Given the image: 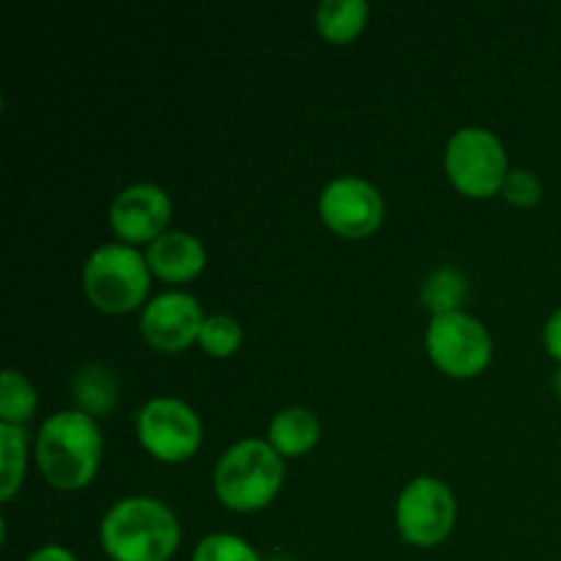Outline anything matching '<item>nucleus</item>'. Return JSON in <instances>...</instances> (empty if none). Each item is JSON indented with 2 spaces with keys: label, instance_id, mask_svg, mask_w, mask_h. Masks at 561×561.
<instances>
[{
  "label": "nucleus",
  "instance_id": "nucleus-1",
  "mask_svg": "<svg viewBox=\"0 0 561 561\" xmlns=\"http://www.w3.org/2000/svg\"><path fill=\"white\" fill-rule=\"evenodd\" d=\"M99 537L113 561H168L181 542V526L159 499L129 496L104 513Z\"/></svg>",
  "mask_w": 561,
  "mask_h": 561
},
{
  "label": "nucleus",
  "instance_id": "nucleus-2",
  "mask_svg": "<svg viewBox=\"0 0 561 561\" xmlns=\"http://www.w3.org/2000/svg\"><path fill=\"white\" fill-rule=\"evenodd\" d=\"M102 431L85 411L47 416L36 438V463L44 480L60 491H80L96 477Z\"/></svg>",
  "mask_w": 561,
  "mask_h": 561
},
{
  "label": "nucleus",
  "instance_id": "nucleus-3",
  "mask_svg": "<svg viewBox=\"0 0 561 561\" xmlns=\"http://www.w3.org/2000/svg\"><path fill=\"white\" fill-rule=\"evenodd\" d=\"M283 480V455L261 438L236 442L214 469V491H217L219 502L239 513L266 507L277 496Z\"/></svg>",
  "mask_w": 561,
  "mask_h": 561
},
{
  "label": "nucleus",
  "instance_id": "nucleus-4",
  "mask_svg": "<svg viewBox=\"0 0 561 561\" xmlns=\"http://www.w3.org/2000/svg\"><path fill=\"white\" fill-rule=\"evenodd\" d=\"M151 285L146 255L131 244H104L91 252L82 266V288L88 299L110 316H121L142 305Z\"/></svg>",
  "mask_w": 561,
  "mask_h": 561
},
{
  "label": "nucleus",
  "instance_id": "nucleus-5",
  "mask_svg": "<svg viewBox=\"0 0 561 561\" xmlns=\"http://www.w3.org/2000/svg\"><path fill=\"white\" fill-rule=\"evenodd\" d=\"M444 164L460 192L471 197H491L507 181V153L502 140L482 126H463L447 142Z\"/></svg>",
  "mask_w": 561,
  "mask_h": 561
},
{
  "label": "nucleus",
  "instance_id": "nucleus-6",
  "mask_svg": "<svg viewBox=\"0 0 561 561\" xmlns=\"http://www.w3.org/2000/svg\"><path fill=\"white\" fill-rule=\"evenodd\" d=\"M425 343L433 365L455 378H471L482 373L493 354L485 323L463 310L433 316Z\"/></svg>",
  "mask_w": 561,
  "mask_h": 561
},
{
  "label": "nucleus",
  "instance_id": "nucleus-7",
  "mask_svg": "<svg viewBox=\"0 0 561 561\" xmlns=\"http://www.w3.org/2000/svg\"><path fill=\"white\" fill-rule=\"evenodd\" d=\"M455 496L438 477H416L403 488L394 507V520L405 542L420 548L447 540L455 526Z\"/></svg>",
  "mask_w": 561,
  "mask_h": 561
},
{
  "label": "nucleus",
  "instance_id": "nucleus-8",
  "mask_svg": "<svg viewBox=\"0 0 561 561\" xmlns=\"http://www.w3.org/2000/svg\"><path fill=\"white\" fill-rule=\"evenodd\" d=\"M137 436L153 458L179 463L197 453L203 425L197 411L179 398H153L137 414Z\"/></svg>",
  "mask_w": 561,
  "mask_h": 561
},
{
  "label": "nucleus",
  "instance_id": "nucleus-9",
  "mask_svg": "<svg viewBox=\"0 0 561 561\" xmlns=\"http://www.w3.org/2000/svg\"><path fill=\"white\" fill-rule=\"evenodd\" d=\"M318 208H321L323 222L348 239L373 233L383 219L381 192L359 175H337L329 181L323 186Z\"/></svg>",
  "mask_w": 561,
  "mask_h": 561
},
{
  "label": "nucleus",
  "instance_id": "nucleus-10",
  "mask_svg": "<svg viewBox=\"0 0 561 561\" xmlns=\"http://www.w3.org/2000/svg\"><path fill=\"white\" fill-rule=\"evenodd\" d=\"M206 321L201 301L184 290H164L153 296L140 316L142 337L159 351L186 348L195 337H201V327Z\"/></svg>",
  "mask_w": 561,
  "mask_h": 561
},
{
  "label": "nucleus",
  "instance_id": "nucleus-11",
  "mask_svg": "<svg viewBox=\"0 0 561 561\" xmlns=\"http://www.w3.org/2000/svg\"><path fill=\"white\" fill-rule=\"evenodd\" d=\"M173 214V203H170L168 192L157 184H131L115 195L113 206H110V225L115 233L124 241H148L164 233V225L170 222Z\"/></svg>",
  "mask_w": 561,
  "mask_h": 561
},
{
  "label": "nucleus",
  "instance_id": "nucleus-12",
  "mask_svg": "<svg viewBox=\"0 0 561 561\" xmlns=\"http://www.w3.org/2000/svg\"><path fill=\"white\" fill-rule=\"evenodd\" d=\"M146 261L157 277L168 279V283H184L203 272L206 250H203L201 239L186 230H164L159 239L148 244Z\"/></svg>",
  "mask_w": 561,
  "mask_h": 561
},
{
  "label": "nucleus",
  "instance_id": "nucleus-13",
  "mask_svg": "<svg viewBox=\"0 0 561 561\" xmlns=\"http://www.w3.org/2000/svg\"><path fill=\"white\" fill-rule=\"evenodd\" d=\"M318 436H321V425L318 416L305 405H290L283 409L268 425V444L277 449L279 455H301L307 449L316 447Z\"/></svg>",
  "mask_w": 561,
  "mask_h": 561
},
{
  "label": "nucleus",
  "instance_id": "nucleus-14",
  "mask_svg": "<svg viewBox=\"0 0 561 561\" xmlns=\"http://www.w3.org/2000/svg\"><path fill=\"white\" fill-rule=\"evenodd\" d=\"M71 389H75V400L80 403V411L91 416L107 414L115 400H118V378L104 365L80 367Z\"/></svg>",
  "mask_w": 561,
  "mask_h": 561
},
{
  "label": "nucleus",
  "instance_id": "nucleus-15",
  "mask_svg": "<svg viewBox=\"0 0 561 561\" xmlns=\"http://www.w3.org/2000/svg\"><path fill=\"white\" fill-rule=\"evenodd\" d=\"M367 14L370 5L365 0H323L318 5L316 22L329 42H351L365 27Z\"/></svg>",
  "mask_w": 561,
  "mask_h": 561
},
{
  "label": "nucleus",
  "instance_id": "nucleus-16",
  "mask_svg": "<svg viewBox=\"0 0 561 561\" xmlns=\"http://www.w3.org/2000/svg\"><path fill=\"white\" fill-rule=\"evenodd\" d=\"M0 455H3V463H0V499L9 502L22 485V477H25V431L20 425H5L0 422Z\"/></svg>",
  "mask_w": 561,
  "mask_h": 561
},
{
  "label": "nucleus",
  "instance_id": "nucleus-17",
  "mask_svg": "<svg viewBox=\"0 0 561 561\" xmlns=\"http://www.w3.org/2000/svg\"><path fill=\"white\" fill-rule=\"evenodd\" d=\"M36 411V389L22 373L5 370L0 378V422L22 425Z\"/></svg>",
  "mask_w": 561,
  "mask_h": 561
},
{
  "label": "nucleus",
  "instance_id": "nucleus-18",
  "mask_svg": "<svg viewBox=\"0 0 561 561\" xmlns=\"http://www.w3.org/2000/svg\"><path fill=\"white\" fill-rule=\"evenodd\" d=\"M466 279L463 274L455 272V268H438L427 277L425 288H422V299L431 307L433 316H442V312H455L466 299Z\"/></svg>",
  "mask_w": 561,
  "mask_h": 561
},
{
  "label": "nucleus",
  "instance_id": "nucleus-19",
  "mask_svg": "<svg viewBox=\"0 0 561 561\" xmlns=\"http://www.w3.org/2000/svg\"><path fill=\"white\" fill-rule=\"evenodd\" d=\"M201 345L211 356H230L239 351L241 340H244V332H241V323L236 321L228 312H214V316H206L201 327Z\"/></svg>",
  "mask_w": 561,
  "mask_h": 561
},
{
  "label": "nucleus",
  "instance_id": "nucleus-20",
  "mask_svg": "<svg viewBox=\"0 0 561 561\" xmlns=\"http://www.w3.org/2000/svg\"><path fill=\"white\" fill-rule=\"evenodd\" d=\"M192 561H261L255 548L239 535H228V531H217L208 535L201 546L192 553Z\"/></svg>",
  "mask_w": 561,
  "mask_h": 561
},
{
  "label": "nucleus",
  "instance_id": "nucleus-21",
  "mask_svg": "<svg viewBox=\"0 0 561 561\" xmlns=\"http://www.w3.org/2000/svg\"><path fill=\"white\" fill-rule=\"evenodd\" d=\"M502 190H504V197H507L510 203H515V206H535L542 195L540 179H537L531 170H524V168L510 170Z\"/></svg>",
  "mask_w": 561,
  "mask_h": 561
},
{
  "label": "nucleus",
  "instance_id": "nucleus-22",
  "mask_svg": "<svg viewBox=\"0 0 561 561\" xmlns=\"http://www.w3.org/2000/svg\"><path fill=\"white\" fill-rule=\"evenodd\" d=\"M542 337H546L548 354H551L553 359H559V365H561V307L557 312H553L551 318H548Z\"/></svg>",
  "mask_w": 561,
  "mask_h": 561
},
{
  "label": "nucleus",
  "instance_id": "nucleus-23",
  "mask_svg": "<svg viewBox=\"0 0 561 561\" xmlns=\"http://www.w3.org/2000/svg\"><path fill=\"white\" fill-rule=\"evenodd\" d=\"M25 561H77V557L64 546H44L36 548Z\"/></svg>",
  "mask_w": 561,
  "mask_h": 561
},
{
  "label": "nucleus",
  "instance_id": "nucleus-24",
  "mask_svg": "<svg viewBox=\"0 0 561 561\" xmlns=\"http://www.w3.org/2000/svg\"><path fill=\"white\" fill-rule=\"evenodd\" d=\"M551 387H553V392H557V398L561 400V365L557 367V373H553V378H551Z\"/></svg>",
  "mask_w": 561,
  "mask_h": 561
}]
</instances>
